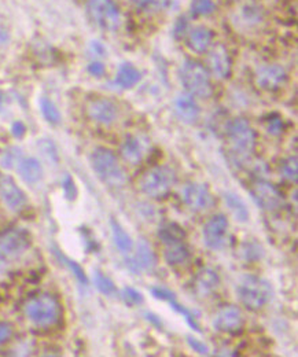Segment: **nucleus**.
<instances>
[{"label":"nucleus","instance_id":"43","mask_svg":"<svg viewBox=\"0 0 298 357\" xmlns=\"http://www.w3.org/2000/svg\"><path fill=\"white\" fill-rule=\"evenodd\" d=\"M87 70H88V73H89L91 76H94V77H96V79L102 77V76L106 73V68H105V65H103L100 61H94V62H91V63L88 65Z\"/></svg>","mask_w":298,"mask_h":357},{"label":"nucleus","instance_id":"7","mask_svg":"<svg viewBox=\"0 0 298 357\" xmlns=\"http://www.w3.org/2000/svg\"><path fill=\"white\" fill-rule=\"evenodd\" d=\"M89 19L103 30H116L121 23V11L114 0H88Z\"/></svg>","mask_w":298,"mask_h":357},{"label":"nucleus","instance_id":"5","mask_svg":"<svg viewBox=\"0 0 298 357\" xmlns=\"http://www.w3.org/2000/svg\"><path fill=\"white\" fill-rule=\"evenodd\" d=\"M176 183V174L171 167L157 165L149 170L140 178V190L150 198L162 199L165 198L173 184Z\"/></svg>","mask_w":298,"mask_h":357},{"label":"nucleus","instance_id":"4","mask_svg":"<svg viewBox=\"0 0 298 357\" xmlns=\"http://www.w3.org/2000/svg\"><path fill=\"white\" fill-rule=\"evenodd\" d=\"M180 81L193 96L202 99L209 98L213 94L211 73L205 65L195 59H186L180 68Z\"/></svg>","mask_w":298,"mask_h":357},{"label":"nucleus","instance_id":"38","mask_svg":"<svg viewBox=\"0 0 298 357\" xmlns=\"http://www.w3.org/2000/svg\"><path fill=\"white\" fill-rule=\"evenodd\" d=\"M37 147L40 150V153L50 161L56 164L59 161V156H58V149L54 145L52 141L50 139H41L37 142Z\"/></svg>","mask_w":298,"mask_h":357},{"label":"nucleus","instance_id":"48","mask_svg":"<svg viewBox=\"0 0 298 357\" xmlns=\"http://www.w3.org/2000/svg\"><path fill=\"white\" fill-rule=\"evenodd\" d=\"M12 336V327L8 323H0V345L7 343Z\"/></svg>","mask_w":298,"mask_h":357},{"label":"nucleus","instance_id":"39","mask_svg":"<svg viewBox=\"0 0 298 357\" xmlns=\"http://www.w3.org/2000/svg\"><path fill=\"white\" fill-rule=\"evenodd\" d=\"M241 18H242V22L246 25H256L263 19V12L260 11L259 7L245 6L241 10Z\"/></svg>","mask_w":298,"mask_h":357},{"label":"nucleus","instance_id":"22","mask_svg":"<svg viewBox=\"0 0 298 357\" xmlns=\"http://www.w3.org/2000/svg\"><path fill=\"white\" fill-rule=\"evenodd\" d=\"M190 254H191V252L183 241L167 243L165 249H164V258H165L167 264H169L172 267L183 265L184 263H187V260L190 258Z\"/></svg>","mask_w":298,"mask_h":357},{"label":"nucleus","instance_id":"16","mask_svg":"<svg viewBox=\"0 0 298 357\" xmlns=\"http://www.w3.org/2000/svg\"><path fill=\"white\" fill-rule=\"evenodd\" d=\"M87 114L92 121L98 124L111 125L117 120L118 109L111 101L106 98H98L88 103Z\"/></svg>","mask_w":298,"mask_h":357},{"label":"nucleus","instance_id":"51","mask_svg":"<svg viewBox=\"0 0 298 357\" xmlns=\"http://www.w3.org/2000/svg\"><path fill=\"white\" fill-rule=\"evenodd\" d=\"M1 105H3V98H1V95H0V109H1Z\"/></svg>","mask_w":298,"mask_h":357},{"label":"nucleus","instance_id":"1","mask_svg":"<svg viewBox=\"0 0 298 357\" xmlns=\"http://www.w3.org/2000/svg\"><path fill=\"white\" fill-rule=\"evenodd\" d=\"M240 301L249 311H260L274 297L273 286L268 280L256 275H244L237 286Z\"/></svg>","mask_w":298,"mask_h":357},{"label":"nucleus","instance_id":"26","mask_svg":"<svg viewBox=\"0 0 298 357\" xmlns=\"http://www.w3.org/2000/svg\"><path fill=\"white\" fill-rule=\"evenodd\" d=\"M121 157L131 165H138L143 159V147L138 138L128 136L120 149Z\"/></svg>","mask_w":298,"mask_h":357},{"label":"nucleus","instance_id":"3","mask_svg":"<svg viewBox=\"0 0 298 357\" xmlns=\"http://www.w3.org/2000/svg\"><path fill=\"white\" fill-rule=\"evenodd\" d=\"M23 314L34 326L47 329L55 326L62 316L59 301L51 294H39L26 301Z\"/></svg>","mask_w":298,"mask_h":357},{"label":"nucleus","instance_id":"23","mask_svg":"<svg viewBox=\"0 0 298 357\" xmlns=\"http://www.w3.org/2000/svg\"><path fill=\"white\" fill-rule=\"evenodd\" d=\"M142 79V74L136 66L129 62H124L120 65L118 72L114 79V84L123 90L134 88Z\"/></svg>","mask_w":298,"mask_h":357},{"label":"nucleus","instance_id":"36","mask_svg":"<svg viewBox=\"0 0 298 357\" xmlns=\"http://www.w3.org/2000/svg\"><path fill=\"white\" fill-rule=\"evenodd\" d=\"M121 300L127 307H138L142 305L145 301L143 294L131 286H125L121 290Z\"/></svg>","mask_w":298,"mask_h":357},{"label":"nucleus","instance_id":"14","mask_svg":"<svg viewBox=\"0 0 298 357\" xmlns=\"http://www.w3.org/2000/svg\"><path fill=\"white\" fill-rule=\"evenodd\" d=\"M255 81L264 91H277L288 81V72L278 63L263 65L256 70Z\"/></svg>","mask_w":298,"mask_h":357},{"label":"nucleus","instance_id":"29","mask_svg":"<svg viewBox=\"0 0 298 357\" xmlns=\"http://www.w3.org/2000/svg\"><path fill=\"white\" fill-rule=\"evenodd\" d=\"M241 257L248 263H257L264 257V247L257 241H246L241 245Z\"/></svg>","mask_w":298,"mask_h":357},{"label":"nucleus","instance_id":"8","mask_svg":"<svg viewBox=\"0 0 298 357\" xmlns=\"http://www.w3.org/2000/svg\"><path fill=\"white\" fill-rule=\"evenodd\" d=\"M228 227L230 224L226 214L219 213L212 216L202 229L205 246L211 250H223L228 245Z\"/></svg>","mask_w":298,"mask_h":357},{"label":"nucleus","instance_id":"20","mask_svg":"<svg viewBox=\"0 0 298 357\" xmlns=\"http://www.w3.org/2000/svg\"><path fill=\"white\" fill-rule=\"evenodd\" d=\"M213 33L206 26H197L189 32L187 45L197 54H204L212 45Z\"/></svg>","mask_w":298,"mask_h":357},{"label":"nucleus","instance_id":"17","mask_svg":"<svg viewBox=\"0 0 298 357\" xmlns=\"http://www.w3.org/2000/svg\"><path fill=\"white\" fill-rule=\"evenodd\" d=\"M0 198L11 210H19L26 205V194L7 175H0Z\"/></svg>","mask_w":298,"mask_h":357},{"label":"nucleus","instance_id":"40","mask_svg":"<svg viewBox=\"0 0 298 357\" xmlns=\"http://www.w3.org/2000/svg\"><path fill=\"white\" fill-rule=\"evenodd\" d=\"M62 190H63V195L67 201H74L77 198L78 192H77L76 183L69 174H66L62 178Z\"/></svg>","mask_w":298,"mask_h":357},{"label":"nucleus","instance_id":"24","mask_svg":"<svg viewBox=\"0 0 298 357\" xmlns=\"http://www.w3.org/2000/svg\"><path fill=\"white\" fill-rule=\"evenodd\" d=\"M224 202L238 223L245 224L249 221V218H251L249 209H248L245 201L238 194L231 192V191L224 192Z\"/></svg>","mask_w":298,"mask_h":357},{"label":"nucleus","instance_id":"49","mask_svg":"<svg viewBox=\"0 0 298 357\" xmlns=\"http://www.w3.org/2000/svg\"><path fill=\"white\" fill-rule=\"evenodd\" d=\"M156 0H132V3L139 7V8H147L149 6H151Z\"/></svg>","mask_w":298,"mask_h":357},{"label":"nucleus","instance_id":"45","mask_svg":"<svg viewBox=\"0 0 298 357\" xmlns=\"http://www.w3.org/2000/svg\"><path fill=\"white\" fill-rule=\"evenodd\" d=\"M89 52L95 57H106V47L100 41L94 40L89 43Z\"/></svg>","mask_w":298,"mask_h":357},{"label":"nucleus","instance_id":"2","mask_svg":"<svg viewBox=\"0 0 298 357\" xmlns=\"http://www.w3.org/2000/svg\"><path fill=\"white\" fill-rule=\"evenodd\" d=\"M89 163L95 175L109 187L121 188L127 184V174L110 149L96 147L89 156Z\"/></svg>","mask_w":298,"mask_h":357},{"label":"nucleus","instance_id":"37","mask_svg":"<svg viewBox=\"0 0 298 357\" xmlns=\"http://www.w3.org/2000/svg\"><path fill=\"white\" fill-rule=\"evenodd\" d=\"M216 11L213 0H193L191 12L197 17H208Z\"/></svg>","mask_w":298,"mask_h":357},{"label":"nucleus","instance_id":"6","mask_svg":"<svg viewBox=\"0 0 298 357\" xmlns=\"http://www.w3.org/2000/svg\"><path fill=\"white\" fill-rule=\"evenodd\" d=\"M227 138L238 156H249L253 153L257 142L256 131L245 119H235L227 124Z\"/></svg>","mask_w":298,"mask_h":357},{"label":"nucleus","instance_id":"34","mask_svg":"<svg viewBox=\"0 0 298 357\" xmlns=\"http://www.w3.org/2000/svg\"><path fill=\"white\" fill-rule=\"evenodd\" d=\"M281 175L282 178L292 181V183H297L298 180V161L297 157H289L286 160L282 161L281 164Z\"/></svg>","mask_w":298,"mask_h":357},{"label":"nucleus","instance_id":"18","mask_svg":"<svg viewBox=\"0 0 298 357\" xmlns=\"http://www.w3.org/2000/svg\"><path fill=\"white\" fill-rule=\"evenodd\" d=\"M175 113L178 119L184 124H195L201 116V109L195 101V98L190 94H180L175 99Z\"/></svg>","mask_w":298,"mask_h":357},{"label":"nucleus","instance_id":"47","mask_svg":"<svg viewBox=\"0 0 298 357\" xmlns=\"http://www.w3.org/2000/svg\"><path fill=\"white\" fill-rule=\"evenodd\" d=\"M145 315V318H146V320L149 322V323H151L156 329H158V330H164V323H162V320H161V318L160 316H157L156 314H153V312H145L143 314Z\"/></svg>","mask_w":298,"mask_h":357},{"label":"nucleus","instance_id":"32","mask_svg":"<svg viewBox=\"0 0 298 357\" xmlns=\"http://www.w3.org/2000/svg\"><path fill=\"white\" fill-rule=\"evenodd\" d=\"M168 304L171 305V308H172L176 314H179V315H182V316L184 318V320L187 322V325H189L194 332H197V333H202L201 326H200V323H198V320H197L195 315H194L189 308H186L184 305L179 304L176 298L169 300V301H168Z\"/></svg>","mask_w":298,"mask_h":357},{"label":"nucleus","instance_id":"19","mask_svg":"<svg viewBox=\"0 0 298 357\" xmlns=\"http://www.w3.org/2000/svg\"><path fill=\"white\" fill-rule=\"evenodd\" d=\"M220 286V278L216 271L211 268H202L198 271L195 279H194V287L195 292L201 297L211 296L216 289Z\"/></svg>","mask_w":298,"mask_h":357},{"label":"nucleus","instance_id":"46","mask_svg":"<svg viewBox=\"0 0 298 357\" xmlns=\"http://www.w3.org/2000/svg\"><path fill=\"white\" fill-rule=\"evenodd\" d=\"M187 21L186 18H180L176 23H175V29H173V34L175 37H183L187 33Z\"/></svg>","mask_w":298,"mask_h":357},{"label":"nucleus","instance_id":"12","mask_svg":"<svg viewBox=\"0 0 298 357\" xmlns=\"http://www.w3.org/2000/svg\"><path fill=\"white\" fill-rule=\"evenodd\" d=\"M182 199L186 203V206L193 212L208 210L215 203L208 184L197 181L187 183L183 187Z\"/></svg>","mask_w":298,"mask_h":357},{"label":"nucleus","instance_id":"25","mask_svg":"<svg viewBox=\"0 0 298 357\" xmlns=\"http://www.w3.org/2000/svg\"><path fill=\"white\" fill-rule=\"evenodd\" d=\"M110 228H111V235H113L116 247L123 254H129L134 250V241L131 235L124 229V227L114 217L110 218Z\"/></svg>","mask_w":298,"mask_h":357},{"label":"nucleus","instance_id":"21","mask_svg":"<svg viewBox=\"0 0 298 357\" xmlns=\"http://www.w3.org/2000/svg\"><path fill=\"white\" fill-rule=\"evenodd\" d=\"M17 172H18L19 178L28 184L39 183L44 175V170H43L41 163L34 157L22 159L19 161V164L17 165Z\"/></svg>","mask_w":298,"mask_h":357},{"label":"nucleus","instance_id":"13","mask_svg":"<svg viewBox=\"0 0 298 357\" xmlns=\"http://www.w3.org/2000/svg\"><path fill=\"white\" fill-rule=\"evenodd\" d=\"M30 246V236L25 229H8L0 236V253L4 258H17Z\"/></svg>","mask_w":298,"mask_h":357},{"label":"nucleus","instance_id":"50","mask_svg":"<svg viewBox=\"0 0 298 357\" xmlns=\"http://www.w3.org/2000/svg\"><path fill=\"white\" fill-rule=\"evenodd\" d=\"M4 264H6V258H4V256L0 253V268H1Z\"/></svg>","mask_w":298,"mask_h":357},{"label":"nucleus","instance_id":"27","mask_svg":"<svg viewBox=\"0 0 298 357\" xmlns=\"http://www.w3.org/2000/svg\"><path fill=\"white\" fill-rule=\"evenodd\" d=\"M157 235L162 241L164 245L178 242V241H184V238H186V232H184L183 227L179 225L178 223H175V221L164 223L160 227Z\"/></svg>","mask_w":298,"mask_h":357},{"label":"nucleus","instance_id":"30","mask_svg":"<svg viewBox=\"0 0 298 357\" xmlns=\"http://www.w3.org/2000/svg\"><path fill=\"white\" fill-rule=\"evenodd\" d=\"M92 282H94V286L96 287V290L99 293H102L103 296L113 297L117 293V287H116L114 282L99 269H95L92 272Z\"/></svg>","mask_w":298,"mask_h":357},{"label":"nucleus","instance_id":"9","mask_svg":"<svg viewBox=\"0 0 298 357\" xmlns=\"http://www.w3.org/2000/svg\"><path fill=\"white\" fill-rule=\"evenodd\" d=\"M249 192L255 203L266 212L279 210L285 203L282 192L267 180H257L252 184Z\"/></svg>","mask_w":298,"mask_h":357},{"label":"nucleus","instance_id":"35","mask_svg":"<svg viewBox=\"0 0 298 357\" xmlns=\"http://www.w3.org/2000/svg\"><path fill=\"white\" fill-rule=\"evenodd\" d=\"M264 123H266V130H267V132L270 135L279 136L285 131V121H284V119L278 113L268 114L266 117Z\"/></svg>","mask_w":298,"mask_h":357},{"label":"nucleus","instance_id":"28","mask_svg":"<svg viewBox=\"0 0 298 357\" xmlns=\"http://www.w3.org/2000/svg\"><path fill=\"white\" fill-rule=\"evenodd\" d=\"M52 250H54V254H55V257L61 261V264H63L73 275H74V278L77 279V282L83 286V287H87L88 286V278H87V275H85V272H84V269L81 268V265L78 264V263H76L74 260H72V258H69V257H66L56 246H54L52 247Z\"/></svg>","mask_w":298,"mask_h":357},{"label":"nucleus","instance_id":"42","mask_svg":"<svg viewBox=\"0 0 298 357\" xmlns=\"http://www.w3.org/2000/svg\"><path fill=\"white\" fill-rule=\"evenodd\" d=\"M186 340H187V344L190 345V348L194 352H197L198 355H205V356L209 355V348H208V345L204 341H200L198 338H195L193 336H187Z\"/></svg>","mask_w":298,"mask_h":357},{"label":"nucleus","instance_id":"11","mask_svg":"<svg viewBox=\"0 0 298 357\" xmlns=\"http://www.w3.org/2000/svg\"><path fill=\"white\" fill-rule=\"evenodd\" d=\"M157 256L151 245L145 238L139 239L134 256L125 260L127 268L135 275L142 272H153L157 268Z\"/></svg>","mask_w":298,"mask_h":357},{"label":"nucleus","instance_id":"41","mask_svg":"<svg viewBox=\"0 0 298 357\" xmlns=\"http://www.w3.org/2000/svg\"><path fill=\"white\" fill-rule=\"evenodd\" d=\"M150 292H151L153 297L160 300V301H167L168 303L169 300L176 298V294L173 292H171L169 289L162 287V286H154V287H151Z\"/></svg>","mask_w":298,"mask_h":357},{"label":"nucleus","instance_id":"10","mask_svg":"<svg viewBox=\"0 0 298 357\" xmlns=\"http://www.w3.org/2000/svg\"><path fill=\"white\" fill-rule=\"evenodd\" d=\"M206 69L211 76H215L217 80H227L233 72V59L227 47L222 43L212 44L209 47Z\"/></svg>","mask_w":298,"mask_h":357},{"label":"nucleus","instance_id":"15","mask_svg":"<svg viewBox=\"0 0 298 357\" xmlns=\"http://www.w3.org/2000/svg\"><path fill=\"white\" fill-rule=\"evenodd\" d=\"M213 329L219 333L227 334H237L242 330L244 326V316L240 308L234 305L223 307L213 319Z\"/></svg>","mask_w":298,"mask_h":357},{"label":"nucleus","instance_id":"33","mask_svg":"<svg viewBox=\"0 0 298 357\" xmlns=\"http://www.w3.org/2000/svg\"><path fill=\"white\" fill-rule=\"evenodd\" d=\"M22 160V150L19 147H8L0 156V167L4 170L15 168Z\"/></svg>","mask_w":298,"mask_h":357},{"label":"nucleus","instance_id":"44","mask_svg":"<svg viewBox=\"0 0 298 357\" xmlns=\"http://www.w3.org/2000/svg\"><path fill=\"white\" fill-rule=\"evenodd\" d=\"M11 134H12V136L14 138H17V139H21V138H23V135L26 134V125L22 123V121H14L12 124H11Z\"/></svg>","mask_w":298,"mask_h":357},{"label":"nucleus","instance_id":"31","mask_svg":"<svg viewBox=\"0 0 298 357\" xmlns=\"http://www.w3.org/2000/svg\"><path fill=\"white\" fill-rule=\"evenodd\" d=\"M39 106H40V112L44 117V120L51 124V125H58L61 123V112L58 110L56 105L47 96H43L40 98V102H39Z\"/></svg>","mask_w":298,"mask_h":357}]
</instances>
